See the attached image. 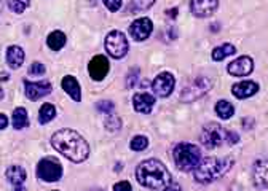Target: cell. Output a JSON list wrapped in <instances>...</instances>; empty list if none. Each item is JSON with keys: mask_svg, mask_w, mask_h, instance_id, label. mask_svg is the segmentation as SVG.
<instances>
[{"mask_svg": "<svg viewBox=\"0 0 268 191\" xmlns=\"http://www.w3.org/2000/svg\"><path fill=\"white\" fill-rule=\"evenodd\" d=\"M252 180L259 190L268 188V159H259L252 169Z\"/></svg>", "mask_w": 268, "mask_h": 191, "instance_id": "obj_15", "label": "cell"}, {"mask_svg": "<svg viewBox=\"0 0 268 191\" xmlns=\"http://www.w3.org/2000/svg\"><path fill=\"white\" fill-rule=\"evenodd\" d=\"M113 191H133V187L129 185V182L123 180V182H118L117 185L113 187Z\"/></svg>", "mask_w": 268, "mask_h": 191, "instance_id": "obj_34", "label": "cell"}, {"mask_svg": "<svg viewBox=\"0 0 268 191\" xmlns=\"http://www.w3.org/2000/svg\"><path fill=\"white\" fill-rule=\"evenodd\" d=\"M254 70V61L249 56H241L228 64V73L233 76H246Z\"/></svg>", "mask_w": 268, "mask_h": 191, "instance_id": "obj_14", "label": "cell"}, {"mask_svg": "<svg viewBox=\"0 0 268 191\" xmlns=\"http://www.w3.org/2000/svg\"><path fill=\"white\" fill-rule=\"evenodd\" d=\"M61 85H63V89L74 99L75 102H80V101H82V88H80L79 80H77L75 76L66 75L64 78H63V83H61Z\"/></svg>", "mask_w": 268, "mask_h": 191, "instance_id": "obj_18", "label": "cell"}, {"mask_svg": "<svg viewBox=\"0 0 268 191\" xmlns=\"http://www.w3.org/2000/svg\"><path fill=\"white\" fill-rule=\"evenodd\" d=\"M14 191H24V187H22V185H16V187H14Z\"/></svg>", "mask_w": 268, "mask_h": 191, "instance_id": "obj_37", "label": "cell"}, {"mask_svg": "<svg viewBox=\"0 0 268 191\" xmlns=\"http://www.w3.org/2000/svg\"><path fill=\"white\" fill-rule=\"evenodd\" d=\"M29 5H30L29 0H10V2H8V8L13 13L21 14V13H24L29 8Z\"/></svg>", "mask_w": 268, "mask_h": 191, "instance_id": "obj_26", "label": "cell"}, {"mask_svg": "<svg viewBox=\"0 0 268 191\" xmlns=\"http://www.w3.org/2000/svg\"><path fill=\"white\" fill-rule=\"evenodd\" d=\"M136 179L142 187L153 191H166L173 185V177L163 163L158 159H147L136 169Z\"/></svg>", "mask_w": 268, "mask_h": 191, "instance_id": "obj_2", "label": "cell"}, {"mask_svg": "<svg viewBox=\"0 0 268 191\" xmlns=\"http://www.w3.org/2000/svg\"><path fill=\"white\" fill-rule=\"evenodd\" d=\"M45 65L40 64V63H34L32 65L29 67V75H32V76H38V75H43L45 73Z\"/></svg>", "mask_w": 268, "mask_h": 191, "instance_id": "obj_31", "label": "cell"}, {"mask_svg": "<svg viewBox=\"0 0 268 191\" xmlns=\"http://www.w3.org/2000/svg\"><path fill=\"white\" fill-rule=\"evenodd\" d=\"M11 125L14 129H22V127L29 126V117H27V110L24 109V107H18V109H14L13 117H11Z\"/></svg>", "mask_w": 268, "mask_h": 191, "instance_id": "obj_21", "label": "cell"}, {"mask_svg": "<svg viewBox=\"0 0 268 191\" xmlns=\"http://www.w3.org/2000/svg\"><path fill=\"white\" fill-rule=\"evenodd\" d=\"M27 175H26L24 167H21V166H10L8 169H6V180H8L13 187L22 185Z\"/></svg>", "mask_w": 268, "mask_h": 191, "instance_id": "obj_20", "label": "cell"}, {"mask_svg": "<svg viewBox=\"0 0 268 191\" xmlns=\"http://www.w3.org/2000/svg\"><path fill=\"white\" fill-rule=\"evenodd\" d=\"M102 2H104V5L107 6V10H109V11H118L123 0H102Z\"/></svg>", "mask_w": 268, "mask_h": 191, "instance_id": "obj_33", "label": "cell"}, {"mask_svg": "<svg viewBox=\"0 0 268 191\" xmlns=\"http://www.w3.org/2000/svg\"><path fill=\"white\" fill-rule=\"evenodd\" d=\"M104 125H105V129H109L110 132H117L118 129H121V120L118 117H109Z\"/></svg>", "mask_w": 268, "mask_h": 191, "instance_id": "obj_28", "label": "cell"}, {"mask_svg": "<svg viewBox=\"0 0 268 191\" xmlns=\"http://www.w3.org/2000/svg\"><path fill=\"white\" fill-rule=\"evenodd\" d=\"M216 113L217 117L222 120H228L235 115V107L230 104L228 101H219L216 104Z\"/></svg>", "mask_w": 268, "mask_h": 191, "instance_id": "obj_25", "label": "cell"}, {"mask_svg": "<svg viewBox=\"0 0 268 191\" xmlns=\"http://www.w3.org/2000/svg\"><path fill=\"white\" fill-rule=\"evenodd\" d=\"M259 91V85L256 81H240L232 86V93L236 99H248L254 96Z\"/></svg>", "mask_w": 268, "mask_h": 191, "instance_id": "obj_17", "label": "cell"}, {"mask_svg": "<svg viewBox=\"0 0 268 191\" xmlns=\"http://www.w3.org/2000/svg\"><path fill=\"white\" fill-rule=\"evenodd\" d=\"M173 156H174V163L178 166V169H180L183 172L193 171L201 161L200 148H198L196 145L188 143V142H182L179 145H176L173 150Z\"/></svg>", "mask_w": 268, "mask_h": 191, "instance_id": "obj_5", "label": "cell"}, {"mask_svg": "<svg viewBox=\"0 0 268 191\" xmlns=\"http://www.w3.org/2000/svg\"><path fill=\"white\" fill-rule=\"evenodd\" d=\"M153 30V24L149 18H139L129 26V35H131L136 42H142L145 38H149Z\"/></svg>", "mask_w": 268, "mask_h": 191, "instance_id": "obj_12", "label": "cell"}, {"mask_svg": "<svg viewBox=\"0 0 268 191\" xmlns=\"http://www.w3.org/2000/svg\"><path fill=\"white\" fill-rule=\"evenodd\" d=\"M166 13L170 14V16H176V14H178V10H168Z\"/></svg>", "mask_w": 268, "mask_h": 191, "instance_id": "obj_36", "label": "cell"}, {"mask_svg": "<svg viewBox=\"0 0 268 191\" xmlns=\"http://www.w3.org/2000/svg\"><path fill=\"white\" fill-rule=\"evenodd\" d=\"M235 161L230 156L227 158H204L193 169V177L201 185L217 180L232 169Z\"/></svg>", "mask_w": 268, "mask_h": 191, "instance_id": "obj_3", "label": "cell"}, {"mask_svg": "<svg viewBox=\"0 0 268 191\" xmlns=\"http://www.w3.org/2000/svg\"><path fill=\"white\" fill-rule=\"evenodd\" d=\"M0 8H2V0H0Z\"/></svg>", "mask_w": 268, "mask_h": 191, "instance_id": "obj_39", "label": "cell"}, {"mask_svg": "<svg viewBox=\"0 0 268 191\" xmlns=\"http://www.w3.org/2000/svg\"><path fill=\"white\" fill-rule=\"evenodd\" d=\"M6 126H8V118H6V115H0V131Z\"/></svg>", "mask_w": 268, "mask_h": 191, "instance_id": "obj_35", "label": "cell"}, {"mask_svg": "<svg viewBox=\"0 0 268 191\" xmlns=\"http://www.w3.org/2000/svg\"><path fill=\"white\" fill-rule=\"evenodd\" d=\"M105 50L110 58L123 59L128 53V40L120 30H110L105 37Z\"/></svg>", "mask_w": 268, "mask_h": 191, "instance_id": "obj_8", "label": "cell"}, {"mask_svg": "<svg viewBox=\"0 0 268 191\" xmlns=\"http://www.w3.org/2000/svg\"><path fill=\"white\" fill-rule=\"evenodd\" d=\"M235 53H236V48L233 47L232 43H224V45H220V47L212 50V59L214 61H222V59H225L227 56L235 55Z\"/></svg>", "mask_w": 268, "mask_h": 191, "instance_id": "obj_24", "label": "cell"}, {"mask_svg": "<svg viewBox=\"0 0 268 191\" xmlns=\"http://www.w3.org/2000/svg\"><path fill=\"white\" fill-rule=\"evenodd\" d=\"M131 150H134V151H142V150H145L149 147V139L145 135H136V137H133L131 139Z\"/></svg>", "mask_w": 268, "mask_h": 191, "instance_id": "obj_27", "label": "cell"}, {"mask_svg": "<svg viewBox=\"0 0 268 191\" xmlns=\"http://www.w3.org/2000/svg\"><path fill=\"white\" fill-rule=\"evenodd\" d=\"M67 42V37L64 32H61V30H55V32H51L47 38V45H48V48L53 50V51H58L61 50L66 45Z\"/></svg>", "mask_w": 268, "mask_h": 191, "instance_id": "obj_22", "label": "cell"}, {"mask_svg": "<svg viewBox=\"0 0 268 191\" xmlns=\"http://www.w3.org/2000/svg\"><path fill=\"white\" fill-rule=\"evenodd\" d=\"M212 88V81L206 76H198L187 86H183L180 91V101L182 102H193L196 99L203 97Z\"/></svg>", "mask_w": 268, "mask_h": 191, "instance_id": "obj_6", "label": "cell"}, {"mask_svg": "<svg viewBox=\"0 0 268 191\" xmlns=\"http://www.w3.org/2000/svg\"><path fill=\"white\" fill-rule=\"evenodd\" d=\"M153 3H155V0H133V5H134V10L136 11L149 10Z\"/></svg>", "mask_w": 268, "mask_h": 191, "instance_id": "obj_29", "label": "cell"}, {"mask_svg": "<svg viewBox=\"0 0 268 191\" xmlns=\"http://www.w3.org/2000/svg\"><path fill=\"white\" fill-rule=\"evenodd\" d=\"M96 109L99 112H102V113H112L113 109H115V105H113L112 101H99L96 104Z\"/></svg>", "mask_w": 268, "mask_h": 191, "instance_id": "obj_30", "label": "cell"}, {"mask_svg": "<svg viewBox=\"0 0 268 191\" xmlns=\"http://www.w3.org/2000/svg\"><path fill=\"white\" fill-rule=\"evenodd\" d=\"M109 70H110L109 59L102 55L94 56L88 64L89 76H91V80H94V81H102L107 76V73H109Z\"/></svg>", "mask_w": 268, "mask_h": 191, "instance_id": "obj_9", "label": "cell"}, {"mask_svg": "<svg viewBox=\"0 0 268 191\" xmlns=\"http://www.w3.org/2000/svg\"><path fill=\"white\" fill-rule=\"evenodd\" d=\"M89 191H102V190H99V188H96V190H89Z\"/></svg>", "mask_w": 268, "mask_h": 191, "instance_id": "obj_38", "label": "cell"}, {"mask_svg": "<svg viewBox=\"0 0 268 191\" xmlns=\"http://www.w3.org/2000/svg\"><path fill=\"white\" fill-rule=\"evenodd\" d=\"M37 177L43 182H58L63 177V166L58 161L56 158H43L40 159V163L37 164Z\"/></svg>", "mask_w": 268, "mask_h": 191, "instance_id": "obj_7", "label": "cell"}, {"mask_svg": "<svg viewBox=\"0 0 268 191\" xmlns=\"http://www.w3.org/2000/svg\"><path fill=\"white\" fill-rule=\"evenodd\" d=\"M240 142V135L222 127L217 123H209L201 131V143L206 148H217L222 145H235Z\"/></svg>", "mask_w": 268, "mask_h": 191, "instance_id": "obj_4", "label": "cell"}, {"mask_svg": "<svg viewBox=\"0 0 268 191\" xmlns=\"http://www.w3.org/2000/svg\"><path fill=\"white\" fill-rule=\"evenodd\" d=\"M22 63H24V50L16 47V45L8 47V50H6V64L11 68H19Z\"/></svg>", "mask_w": 268, "mask_h": 191, "instance_id": "obj_19", "label": "cell"}, {"mask_svg": "<svg viewBox=\"0 0 268 191\" xmlns=\"http://www.w3.org/2000/svg\"><path fill=\"white\" fill-rule=\"evenodd\" d=\"M24 88L29 101H38L43 96H48L53 89L50 81H27V80H24Z\"/></svg>", "mask_w": 268, "mask_h": 191, "instance_id": "obj_11", "label": "cell"}, {"mask_svg": "<svg viewBox=\"0 0 268 191\" xmlns=\"http://www.w3.org/2000/svg\"><path fill=\"white\" fill-rule=\"evenodd\" d=\"M51 145L72 163H83L89 155L88 142L74 129H59L51 137Z\"/></svg>", "mask_w": 268, "mask_h": 191, "instance_id": "obj_1", "label": "cell"}, {"mask_svg": "<svg viewBox=\"0 0 268 191\" xmlns=\"http://www.w3.org/2000/svg\"><path fill=\"white\" fill-rule=\"evenodd\" d=\"M0 99H2V91H0Z\"/></svg>", "mask_w": 268, "mask_h": 191, "instance_id": "obj_40", "label": "cell"}, {"mask_svg": "<svg viewBox=\"0 0 268 191\" xmlns=\"http://www.w3.org/2000/svg\"><path fill=\"white\" fill-rule=\"evenodd\" d=\"M219 6V0H190L191 13L198 18H208L216 13Z\"/></svg>", "mask_w": 268, "mask_h": 191, "instance_id": "obj_13", "label": "cell"}, {"mask_svg": "<svg viewBox=\"0 0 268 191\" xmlns=\"http://www.w3.org/2000/svg\"><path fill=\"white\" fill-rule=\"evenodd\" d=\"M153 105H155V97L149 93H137L133 97V107L139 113H150Z\"/></svg>", "mask_w": 268, "mask_h": 191, "instance_id": "obj_16", "label": "cell"}, {"mask_svg": "<svg viewBox=\"0 0 268 191\" xmlns=\"http://www.w3.org/2000/svg\"><path fill=\"white\" fill-rule=\"evenodd\" d=\"M56 117V107L53 104H43L40 107V112H38V121L40 125H47Z\"/></svg>", "mask_w": 268, "mask_h": 191, "instance_id": "obj_23", "label": "cell"}, {"mask_svg": "<svg viewBox=\"0 0 268 191\" xmlns=\"http://www.w3.org/2000/svg\"><path fill=\"white\" fill-rule=\"evenodd\" d=\"M137 78H139V70H133L129 72V75H128V78H126V86L128 88H133V86H136V83H137Z\"/></svg>", "mask_w": 268, "mask_h": 191, "instance_id": "obj_32", "label": "cell"}, {"mask_svg": "<svg viewBox=\"0 0 268 191\" xmlns=\"http://www.w3.org/2000/svg\"><path fill=\"white\" fill-rule=\"evenodd\" d=\"M174 85H176V80L173 73L170 72H163L157 75V78L152 81V89L153 93L160 97H168L174 89Z\"/></svg>", "mask_w": 268, "mask_h": 191, "instance_id": "obj_10", "label": "cell"}]
</instances>
